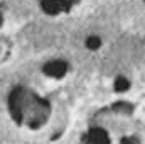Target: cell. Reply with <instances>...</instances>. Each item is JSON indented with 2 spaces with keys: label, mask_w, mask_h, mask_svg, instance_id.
<instances>
[{
  "label": "cell",
  "mask_w": 145,
  "mask_h": 144,
  "mask_svg": "<svg viewBox=\"0 0 145 144\" xmlns=\"http://www.w3.org/2000/svg\"><path fill=\"white\" fill-rule=\"evenodd\" d=\"M8 108L15 122H25L29 127H39L49 115V104L25 88H15L10 93Z\"/></svg>",
  "instance_id": "6da1fadb"
},
{
  "label": "cell",
  "mask_w": 145,
  "mask_h": 144,
  "mask_svg": "<svg viewBox=\"0 0 145 144\" xmlns=\"http://www.w3.org/2000/svg\"><path fill=\"white\" fill-rule=\"evenodd\" d=\"M42 71L46 75H49V76H52V78H61L68 71V63H64V61H51V63L42 66Z\"/></svg>",
  "instance_id": "7a4b0ae2"
},
{
  "label": "cell",
  "mask_w": 145,
  "mask_h": 144,
  "mask_svg": "<svg viewBox=\"0 0 145 144\" xmlns=\"http://www.w3.org/2000/svg\"><path fill=\"white\" fill-rule=\"evenodd\" d=\"M40 5L47 14H59L69 9V0H42Z\"/></svg>",
  "instance_id": "3957f363"
},
{
  "label": "cell",
  "mask_w": 145,
  "mask_h": 144,
  "mask_svg": "<svg viewBox=\"0 0 145 144\" xmlns=\"http://www.w3.org/2000/svg\"><path fill=\"white\" fill-rule=\"evenodd\" d=\"M88 143L89 144H110V137L106 134V131L95 127L88 132Z\"/></svg>",
  "instance_id": "277c9868"
},
{
  "label": "cell",
  "mask_w": 145,
  "mask_h": 144,
  "mask_svg": "<svg viewBox=\"0 0 145 144\" xmlns=\"http://www.w3.org/2000/svg\"><path fill=\"white\" fill-rule=\"evenodd\" d=\"M128 87H130V83H128L127 78H121V76H120V78L115 80V90H116V92H125Z\"/></svg>",
  "instance_id": "5b68a950"
},
{
  "label": "cell",
  "mask_w": 145,
  "mask_h": 144,
  "mask_svg": "<svg viewBox=\"0 0 145 144\" xmlns=\"http://www.w3.org/2000/svg\"><path fill=\"white\" fill-rule=\"evenodd\" d=\"M100 44H101V41H100V37H96V36H91V37L86 39V46L89 49H98Z\"/></svg>",
  "instance_id": "8992f818"
},
{
  "label": "cell",
  "mask_w": 145,
  "mask_h": 144,
  "mask_svg": "<svg viewBox=\"0 0 145 144\" xmlns=\"http://www.w3.org/2000/svg\"><path fill=\"white\" fill-rule=\"evenodd\" d=\"M121 144H140V143H138L137 137H125V139L121 141Z\"/></svg>",
  "instance_id": "52a82bcc"
},
{
  "label": "cell",
  "mask_w": 145,
  "mask_h": 144,
  "mask_svg": "<svg viewBox=\"0 0 145 144\" xmlns=\"http://www.w3.org/2000/svg\"><path fill=\"white\" fill-rule=\"evenodd\" d=\"M0 26H2V14H0Z\"/></svg>",
  "instance_id": "ba28073f"
}]
</instances>
